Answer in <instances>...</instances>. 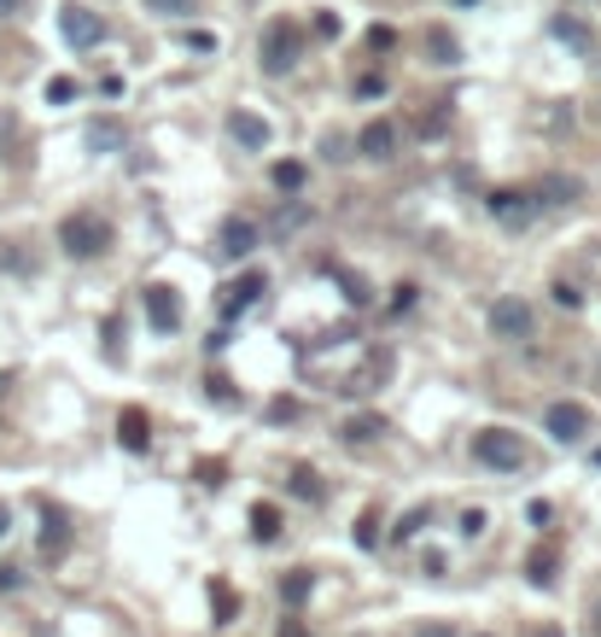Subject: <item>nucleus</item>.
Segmentation results:
<instances>
[{"label": "nucleus", "mask_w": 601, "mask_h": 637, "mask_svg": "<svg viewBox=\"0 0 601 637\" xmlns=\"http://www.w3.org/2000/svg\"><path fill=\"white\" fill-rule=\"evenodd\" d=\"M59 246H64V258H99L111 246V223L99 211H71L59 223Z\"/></svg>", "instance_id": "1"}, {"label": "nucleus", "mask_w": 601, "mask_h": 637, "mask_svg": "<svg viewBox=\"0 0 601 637\" xmlns=\"http://www.w3.org/2000/svg\"><path fill=\"white\" fill-rule=\"evenodd\" d=\"M473 457L485 468H496V474H520L526 445H520V433H508V427H485V433H473Z\"/></svg>", "instance_id": "2"}, {"label": "nucleus", "mask_w": 601, "mask_h": 637, "mask_svg": "<svg viewBox=\"0 0 601 637\" xmlns=\"http://www.w3.org/2000/svg\"><path fill=\"white\" fill-rule=\"evenodd\" d=\"M543 433L555 445H584L596 433V422H590V410L584 404H573V398H555V404L543 410Z\"/></svg>", "instance_id": "3"}, {"label": "nucleus", "mask_w": 601, "mask_h": 637, "mask_svg": "<svg viewBox=\"0 0 601 637\" xmlns=\"http://www.w3.org/2000/svg\"><path fill=\"white\" fill-rule=\"evenodd\" d=\"M298 54H304V36H298V24H286V19H274V24H263V71H292L298 64Z\"/></svg>", "instance_id": "4"}, {"label": "nucleus", "mask_w": 601, "mask_h": 637, "mask_svg": "<svg viewBox=\"0 0 601 637\" xmlns=\"http://www.w3.org/2000/svg\"><path fill=\"white\" fill-rule=\"evenodd\" d=\"M531 322H538V316H531L526 298H496L491 305V333L496 340H531Z\"/></svg>", "instance_id": "5"}, {"label": "nucleus", "mask_w": 601, "mask_h": 637, "mask_svg": "<svg viewBox=\"0 0 601 637\" xmlns=\"http://www.w3.org/2000/svg\"><path fill=\"white\" fill-rule=\"evenodd\" d=\"M59 30H64V42H71V47H99V36H106L99 12H89V7H64L59 12Z\"/></svg>", "instance_id": "6"}, {"label": "nucleus", "mask_w": 601, "mask_h": 637, "mask_svg": "<svg viewBox=\"0 0 601 637\" xmlns=\"http://www.w3.org/2000/svg\"><path fill=\"white\" fill-rule=\"evenodd\" d=\"M485 205H491V216H496L503 228H526V223H531V211H538V193H514V188H503V193H491Z\"/></svg>", "instance_id": "7"}, {"label": "nucleus", "mask_w": 601, "mask_h": 637, "mask_svg": "<svg viewBox=\"0 0 601 637\" xmlns=\"http://www.w3.org/2000/svg\"><path fill=\"white\" fill-rule=\"evenodd\" d=\"M216 251L222 258H251L257 251V223L251 216H228V223L216 228Z\"/></svg>", "instance_id": "8"}, {"label": "nucleus", "mask_w": 601, "mask_h": 637, "mask_svg": "<svg viewBox=\"0 0 601 637\" xmlns=\"http://www.w3.org/2000/svg\"><path fill=\"white\" fill-rule=\"evenodd\" d=\"M228 135L246 146V153H263V146L274 141V129H269V117H257V111H234L228 117Z\"/></svg>", "instance_id": "9"}, {"label": "nucleus", "mask_w": 601, "mask_h": 637, "mask_svg": "<svg viewBox=\"0 0 601 637\" xmlns=\"http://www.w3.org/2000/svg\"><path fill=\"white\" fill-rule=\"evenodd\" d=\"M356 146H363V158H374V164H386L391 153H398V123H386V117H374V123L356 135Z\"/></svg>", "instance_id": "10"}, {"label": "nucleus", "mask_w": 601, "mask_h": 637, "mask_svg": "<svg viewBox=\"0 0 601 637\" xmlns=\"http://www.w3.org/2000/svg\"><path fill=\"white\" fill-rule=\"evenodd\" d=\"M146 316H152V328H158V333H176V328H181V305H176V293L152 281V287H146Z\"/></svg>", "instance_id": "11"}, {"label": "nucleus", "mask_w": 601, "mask_h": 637, "mask_svg": "<svg viewBox=\"0 0 601 637\" xmlns=\"http://www.w3.org/2000/svg\"><path fill=\"white\" fill-rule=\"evenodd\" d=\"M117 439H123V450H146L152 445V422H146V410H123L117 415Z\"/></svg>", "instance_id": "12"}, {"label": "nucleus", "mask_w": 601, "mask_h": 637, "mask_svg": "<svg viewBox=\"0 0 601 637\" xmlns=\"http://www.w3.org/2000/svg\"><path fill=\"white\" fill-rule=\"evenodd\" d=\"M89 146H94V153H123L129 129L117 123V117H99V123H89Z\"/></svg>", "instance_id": "13"}, {"label": "nucleus", "mask_w": 601, "mask_h": 637, "mask_svg": "<svg viewBox=\"0 0 601 637\" xmlns=\"http://www.w3.org/2000/svg\"><path fill=\"white\" fill-rule=\"evenodd\" d=\"M426 59H433V64H461V42L444 24H433V30H426Z\"/></svg>", "instance_id": "14"}, {"label": "nucleus", "mask_w": 601, "mask_h": 637, "mask_svg": "<svg viewBox=\"0 0 601 637\" xmlns=\"http://www.w3.org/2000/svg\"><path fill=\"white\" fill-rule=\"evenodd\" d=\"M555 567H561V556L543 544V550H531V556H526V579L538 585V591H549V585H555Z\"/></svg>", "instance_id": "15"}, {"label": "nucleus", "mask_w": 601, "mask_h": 637, "mask_svg": "<svg viewBox=\"0 0 601 637\" xmlns=\"http://www.w3.org/2000/svg\"><path fill=\"white\" fill-rule=\"evenodd\" d=\"M263 287H269V281L263 275H246V281H234V287H228V298H222V310H246V305H257V298H263Z\"/></svg>", "instance_id": "16"}, {"label": "nucleus", "mask_w": 601, "mask_h": 637, "mask_svg": "<svg viewBox=\"0 0 601 637\" xmlns=\"http://www.w3.org/2000/svg\"><path fill=\"white\" fill-rule=\"evenodd\" d=\"M0 270H12V275L36 270V251H30V240H0Z\"/></svg>", "instance_id": "17"}, {"label": "nucleus", "mask_w": 601, "mask_h": 637, "mask_svg": "<svg viewBox=\"0 0 601 637\" xmlns=\"http://www.w3.org/2000/svg\"><path fill=\"white\" fill-rule=\"evenodd\" d=\"M64 539H71V532H64V515L59 509H42V556H59Z\"/></svg>", "instance_id": "18"}, {"label": "nucleus", "mask_w": 601, "mask_h": 637, "mask_svg": "<svg viewBox=\"0 0 601 637\" xmlns=\"http://www.w3.org/2000/svg\"><path fill=\"white\" fill-rule=\"evenodd\" d=\"M380 433H386L380 415H351V422H345V439L351 445H368V439H380Z\"/></svg>", "instance_id": "19"}, {"label": "nucleus", "mask_w": 601, "mask_h": 637, "mask_svg": "<svg viewBox=\"0 0 601 637\" xmlns=\"http://www.w3.org/2000/svg\"><path fill=\"white\" fill-rule=\"evenodd\" d=\"M251 532L269 544L274 532H281V509H274V503H257V509H251Z\"/></svg>", "instance_id": "20"}, {"label": "nucleus", "mask_w": 601, "mask_h": 637, "mask_svg": "<svg viewBox=\"0 0 601 637\" xmlns=\"http://www.w3.org/2000/svg\"><path fill=\"white\" fill-rule=\"evenodd\" d=\"M292 497H304V503H321V480H316V468H292Z\"/></svg>", "instance_id": "21"}, {"label": "nucleus", "mask_w": 601, "mask_h": 637, "mask_svg": "<svg viewBox=\"0 0 601 637\" xmlns=\"http://www.w3.org/2000/svg\"><path fill=\"white\" fill-rule=\"evenodd\" d=\"M538 199H549V205H573V199H578V181H566V176H549L543 188H538Z\"/></svg>", "instance_id": "22"}, {"label": "nucleus", "mask_w": 601, "mask_h": 637, "mask_svg": "<svg viewBox=\"0 0 601 637\" xmlns=\"http://www.w3.org/2000/svg\"><path fill=\"white\" fill-rule=\"evenodd\" d=\"M211 609H216V626H234V591L222 579H211Z\"/></svg>", "instance_id": "23"}, {"label": "nucleus", "mask_w": 601, "mask_h": 637, "mask_svg": "<svg viewBox=\"0 0 601 637\" xmlns=\"http://www.w3.org/2000/svg\"><path fill=\"white\" fill-rule=\"evenodd\" d=\"M269 176H274V188H281V193H298V188H304V164H292V158L274 164Z\"/></svg>", "instance_id": "24"}, {"label": "nucleus", "mask_w": 601, "mask_h": 637, "mask_svg": "<svg viewBox=\"0 0 601 637\" xmlns=\"http://www.w3.org/2000/svg\"><path fill=\"white\" fill-rule=\"evenodd\" d=\"M356 544L363 550L380 544V509H363V521H356Z\"/></svg>", "instance_id": "25"}, {"label": "nucleus", "mask_w": 601, "mask_h": 637, "mask_svg": "<svg viewBox=\"0 0 601 637\" xmlns=\"http://www.w3.org/2000/svg\"><path fill=\"white\" fill-rule=\"evenodd\" d=\"M310 585H316V579L298 567V574H286V579H281V597H286V602H304V597H310Z\"/></svg>", "instance_id": "26"}, {"label": "nucleus", "mask_w": 601, "mask_h": 637, "mask_svg": "<svg viewBox=\"0 0 601 637\" xmlns=\"http://www.w3.org/2000/svg\"><path fill=\"white\" fill-rule=\"evenodd\" d=\"M76 99V76H54L47 82V106H71Z\"/></svg>", "instance_id": "27"}, {"label": "nucleus", "mask_w": 601, "mask_h": 637, "mask_svg": "<svg viewBox=\"0 0 601 637\" xmlns=\"http://www.w3.org/2000/svg\"><path fill=\"white\" fill-rule=\"evenodd\" d=\"M485 527H491V515H485V509H461V539H479Z\"/></svg>", "instance_id": "28"}, {"label": "nucleus", "mask_w": 601, "mask_h": 637, "mask_svg": "<svg viewBox=\"0 0 601 637\" xmlns=\"http://www.w3.org/2000/svg\"><path fill=\"white\" fill-rule=\"evenodd\" d=\"M146 12H164V19H187L193 0H146Z\"/></svg>", "instance_id": "29"}, {"label": "nucleus", "mask_w": 601, "mask_h": 637, "mask_svg": "<svg viewBox=\"0 0 601 637\" xmlns=\"http://www.w3.org/2000/svg\"><path fill=\"white\" fill-rule=\"evenodd\" d=\"M339 281H345V298H351V305H368V287H363L351 270H339Z\"/></svg>", "instance_id": "30"}, {"label": "nucleus", "mask_w": 601, "mask_h": 637, "mask_svg": "<svg viewBox=\"0 0 601 637\" xmlns=\"http://www.w3.org/2000/svg\"><path fill=\"white\" fill-rule=\"evenodd\" d=\"M555 36H561V42H573V47L590 42V36H584V24H573V19H561V24H555Z\"/></svg>", "instance_id": "31"}, {"label": "nucleus", "mask_w": 601, "mask_h": 637, "mask_svg": "<svg viewBox=\"0 0 601 637\" xmlns=\"http://www.w3.org/2000/svg\"><path fill=\"white\" fill-rule=\"evenodd\" d=\"M356 94H363V99H386V76H363V82H356Z\"/></svg>", "instance_id": "32"}, {"label": "nucleus", "mask_w": 601, "mask_h": 637, "mask_svg": "<svg viewBox=\"0 0 601 637\" xmlns=\"http://www.w3.org/2000/svg\"><path fill=\"white\" fill-rule=\"evenodd\" d=\"M426 521H433V515H426V509H415V515H409V521L398 527V539H415V532H421Z\"/></svg>", "instance_id": "33"}, {"label": "nucleus", "mask_w": 601, "mask_h": 637, "mask_svg": "<svg viewBox=\"0 0 601 637\" xmlns=\"http://www.w3.org/2000/svg\"><path fill=\"white\" fill-rule=\"evenodd\" d=\"M391 42H398V36H391V30H386V24H374V30H368V47H374V54H386V47H391Z\"/></svg>", "instance_id": "34"}, {"label": "nucleus", "mask_w": 601, "mask_h": 637, "mask_svg": "<svg viewBox=\"0 0 601 637\" xmlns=\"http://www.w3.org/2000/svg\"><path fill=\"white\" fill-rule=\"evenodd\" d=\"M555 305H566V310H578V305H584V293H578V287H566V281H561V287H555Z\"/></svg>", "instance_id": "35"}, {"label": "nucleus", "mask_w": 601, "mask_h": 637, "mask_svg": "<svg viewBox=\"0 0 601 637\" xmlns=\"http://www.w3.org/2000/svg\"><path fill=\"white\" fill-rule=\"evenodd\" d=\"M316 30H321V36H339V30H345V19H339V12H321Z\"/></svg>", "instance_id": "36"}, {"label": "nucleus", "mask_w": 601, "mask_h": 637, "mask_svg": "<svg viewBox=\"0 0 601 637\" xmlns=\"http://www.w3.org/2000/svg\"><path fill=\"white\" fill-rule=\"evenodd\" d=\"M292 415H298V404H292V398H281V404H269V422H292Z\"/></svg>", "instance_id": "37"}, {"label": "nucleus", "mask_w": 601, "mask_h": 637, "mask_svg": "<svg viewBox=\"0 0 601 637\" xmlns=\"http://www.w3.org/2000/svg\"><path fill=\"white\" fill-rule=\"evenodd\" d=\"M187 47H199V54H211V47H216V36H211V30H193V36H187Z\"/></svg>", "instance_id": "38"}, {"label": "nucleus", "mask_w": 601, "mask_h": 637, "mask_svg": "<svg viewBox=\"0 0 601 637\" xmlns=\"http://www.w3.org/2000/svg\"><path fill=\"white\" fill-rule=\"evenodd\" d=\"M19 585H24L19 567H0V591H19Z\"/></svg>", "instance_id": "39"}, {"label": "nucleus", "mask_w": 601, "mask_h": 637, "mask_svg": "<svg viewBox=\"0 0 601 637\" xmlns=\"http://www.w3.org/2000/svg\"><path fill=\"white\" fill-rule=\"evenodd\" d=\"M199 480L204 485H222V462H199Z\"/></svg>", "instance_id": "40"}, {"label": "nucleus", "mask_w": 601, "mask_h": 637, "mask_svg": "<svg viewBox=\"0 0 601 637\" xmlns=\"http://www.w3.org/2000/svg\"><path fill=\"white\" fill-rule=\"evenodd\" d=\"M7 532H12V509L0 503V539H7Z\"/></svg>", "instance_id": "41"}, {"label": "nucleus", "mask_w": 601, "mask_h": 637, "mask_svg": "<svg viewBox=\"0 0 601 637\" xmlns=\"http://www.w3.org/2000/svg\"><path fill=\"white\" fill-rule=\"evenodd\" d=\"M421 637H456V632H450V626H426Z\"/></svg>", "instance_id": "42"}, {"label": "nucleus", "mask_w": 601, "mask_h": 637, "mask_svg": "<svg viewBox=\"0 0 601 637\" xmlns=\"http://www.w3.org/2000/svg\"><path fill=\"white\" fill-rule=\"evenodd\" d=\"M531 637H566L561 626H538V632H531Z\"/></svg>", "instance_id": "43"}, {"label": "nucleus", "mask_w": 601, "mask_h": 637, "mask_svg": "<svg viewBox=\"0 0 601 637\" xmlns=\"http://www.w3.org/2000/svg\"><path fill=\"white\" fill-rule=\"evenodd\" d=\"M24 7V0H0V19H7V12H19Z\"/></svg>", "instance_id": "44"}, {"label": "nucleus", "mask_w": 601, "mask_h": 637, "mask_svg": "<svg viewBox=\"0 0 601 637\" xmlns=\"http://www.w3.org/2000/svg\"><path fill=\"white\" fill-rule=\"evenodd\" d=\"M281 637H310V632H304V626H281Z\"/></svg>", "instance_id": "45"}, {"label": "nucleus", "mask_w": 601, "mask_h": 637, "mask_svg": "<svg viewBox=\"0 0 601 637\" xmlns=\"http://www.w3.org/2000/svg\"><path fill=\"white\" fill-rule=\"evenodd\" d=\"M590 620H596V637H601V602H596V609H590Z\"/></svg>", "instance_id": "46"}, {"label": "nucleus", "mask_w": 601, "mask_h": 637, "mask_svg": "<svg viewBox=\"0 0 601 637\" xmlns=\"http://www.w3.org/2000/svg\"><path fill=\"white\" fill-rule=\"evenodd\" d=\"M12 392V375H0V398H7Z\"/></svg>", "instance_id": "47"}, {"label": "nucleus", "mask_w": 601, "mask_h": 637, "mask_svg": "<svg viewBox=\"0 0 601 637\" xmlns=\"http://www.w3.org/2000/svg\"><path fill=\"white\" fill-rule=\"evenodd\" d=\"M456 7H473V0H456Z\"/></svg>", "instance_id": "48"}, {"label": "nucleus", "mask_w": 601, "mask_h": 637, "mask_svg": "<svg viewBox=\"0 0 601 637\" xmlns=\"http://www.w3.org/2000/svg\"><path fill=\"white\" fill-rule=\"evenodd\" d=\"M596 380H601V363H596Z\"/></svg>", "instance_id": "49"}, {"label": "nucleus", "mask_w": 601, "mask_h": 637, "mask_svg": "<svg viewBox=\"0 0 601 637\" xmlns=\"http://www.w3.org/2000/svg\"><path fill=\"white\" fill-rule=\"evenodd\" d=\"M479 637H491V632H479Z\"/></svg>", "instance_id": "50"}]
</instances>
